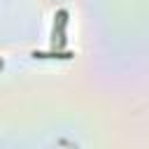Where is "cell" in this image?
Segmentation results:
<instances>
[{"label": "cell", "instance_id": "obj_1", "mask_svg": "<svg viewBox=\"0 0 149 149\" xmlns=\"http://www.w3.org/2000/svg\"><path fill=\"white\" fill-rule=\"evenodd\" d=\"M68 9H58L56 16H54V28H51V47L54 49H61L65 47V28H68Z\"/></svg>", "mask_w": 149, "mask_h": 149}, {"label": "cell", "instance_id": "obj_2", "mask_svg": "<svg viewBox=\"0 0 149 149\" xmlns=\"http://www.w3.org/2000/svg\"><path fill=\"white\" fill-rule=\"evenodd\" d=\"M35 61H44V58H56V61H72L74 58V51H61V49H51V51H33L30 54Z\"/></svg>", "mask_w": 149, "mask_h": 149}]
</instances>
